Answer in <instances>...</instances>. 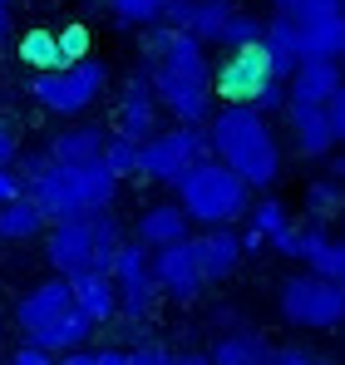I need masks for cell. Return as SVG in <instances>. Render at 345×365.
<instances>
[{"mask_svg": "<svg viewBox=\"0 0 345 365\" xmlns=\"http://www.w3.org/2000/svg\"><path fill=\"white\" fill-rule=\"evenodd\" d=\"M138 50L148 55V84H153V99L158 109H168L172 123H187V128H202L212 119V64L207 50L187 35V30H172V25H148L138 35Z\"/></svg>", "mask_w": 345, "mask_h": 365, "instance_id": "1", "label": "cell"}, {"mask_svg": "<svg viewBox=\"0 0 345 365\" xmlns=\"http://www.w3.org/2000/svg\"><path fill=\"white\" fill-rule=\"evenodd\" d=\"M202 128H207L212 158H217L227 173H237L252 192L277 187V178H282V143H277L272 123L262 119L257 109H247V104H222V109H212V119L202 123Z\"/></svg>", "mask_w": 345, "mask_h": 365, "instance_id": "2", "label": "cell"}, {"mask_svg": "<svg viewBox=\"0 0 345 365\" xmlns=\"http://www.w3.org/2000/svg\"><path fill=\"white\" fill-rule=\"evenodd\" d=\"M123 182L94 158V163H50L40 178L25 182V197L45 212V222H69L89 212H109Z\"/></svg>", "mask_w": 345, "mask_h": 365, "instance_id": "3", "label": "cell"}, {"mask_svg": "<svg viewBox=\"0 0 345 365\" xmlns=\"http://www.w3.org/2000/svg\"><path fill=\"white\" fill-rule=\"evenodd\" d=\"M172 202L182 207V217L192 222V227H232V222H242L247 217V207H252V187L227 173L217 158H202V163H192L182 178H172Z\"/></svg>", "mask_w": 345, "mask_h": 365, "instance_id": "4", "label": "cell"}, {"mask_svg": "<svg viewBox=\"0 0 345 365\" xmlns=\"http://www.w3.org/2000/svg\"><path fill=\"white\" fill-rule=\"evenodd\" d=\"M104 89H109V64L94 60V55L69 64V69H50V74H35V79H30V99H35L45 114H55V119H64V123L84 119V114L104 99Z\"/></svg>", "mask_w": 345, "mask_h": 365, "instance_id": "5", "label": "cell"}, {"mask_svg": "<svg viewBox=\"0 0 345 365\" xmlns=\"http://www.w3.org/2000/svg\"><path fill=\"white\" fill-rule=\"evenodd\" d=\"M277 316L296 331H341L345 326V287L316 277V272H291L277 287Z\"/></svg>", "mask_w": 345, "mask_h": 365, "instance_id": "6", "label": "cell"}, {"mask_svg": "<svg viewBox=\"0 0 345 365\" xmlns=\"http://www.w3.org/2000/svg\"><path fill=\"white\" fill-rule=\"evenodd\" d=\"M202 158H212V148H207V128L168 123V128H158L153 138L138 143V178L163 182V187H168L172 178H182V173H187L192 163H202Z\"/></svg>", "mask_w": 345, "mask_h": 365, "instance_id": "7", "label": "cell"}, {"mask_svg": "<svg viewBox=\"0 0 345 365\" xmlns=\"http://www.w3.org/2000/svg\"><path fill=\"white\" fill-rule=\"evenodd\" d=\"M109 282H114L118 297V316L123 321H148L153 306H158V287H153V272H148V247H138L133 237H123V247L109 262Z\"/></svg>", "mask_w": 345, "mask_h": 365, "instance_id": "8", "label": "cell"}, {"mask_svg": "<svg viewBox=\"0 0 345 365\" xmlns=\"http://www.w3.org/2000/svg\"><path fill=\"white\" fill-rule=\"evenodd\" d=\"M148 272H153L158 297H172V302H197V297L207 292L202 267H197V252H192V237L148 252Z\"/></svg>", "mask_w": 345, "mask_h": 365, "instance_id": "9", "label": "cell"}, {"mask_svg": "<svg viewBox=\"0 0 345 365\" xmlns=\"http://www.w3.org/2000/svg\"><path fill=\"white\" fill-rule=\"evenodd\" d=\"M45 262L55 277H84V272H99L94 262V232H89V217H69V222H50L45 227Z\"/></svg>", "mask_w": 345, "mask_h": 365, "instance_id": "10", "label": "cell"}, {"mask_svg": "<svg viewBox=\"0 0 345 365\" xmlns=\"http://www.w3.org/2000/svg\"><path fill=\"white\" fill-rule=\"evenodd\" d=\"M277 74H272V64L267 55L252 45V50H232L227 60L212 69V99H222V104H252L257 94H262V84H272Z\"/></svg>", "mask_w": 345, "mask_h": 365, "instance_id": "11", "label": "cell"}, {"mask_svg": "<svg viewBox=\"0 0 345 365\" xmlns=\"http://www.w3.org/2000/svg\"><path fill=\"white\" fill-rule=\"evenodd\" d=\"M158 99H153V84H148V69H133L128 79H123V89H118V114H114V133L123 138H133V143H143V138H153L158 133Z\"/></svg>", "mask_w": 345, "mask_h": 365, "instance_id": "12", "label": "cell"}, {"mask_svg": "<svg viewBox=\"0 0 345 365\" xmlns=\"http://www.w3.org/2000/svg\"><path fill=\"white\" fill-rule=\"evenodd\" d=\"M69 306H74L69 302V282L64 277H45V282H35V287L20 292V302H15L10 316H15V331L20 336H35L40 326H50L55 316H64Z\"/></svg>", "mask_w": 345, "mask_h": 365, "instance_id": "13", "label": "cell"}, {"mask_svg": "<svg viewBox=\"0 0 345 365\" xmlns=\"http://www.w3.org/2000/svg\"><path fill=\"white\" fill-rule=\"evenodd\" d=\"M341 84H345V74L336 60H301L287 79V104H316V109H326Z\"/></svg>", "mask_w": 345, "mask_h": 365, "instance_id": "14", "label": "cell"}, {"mask_svg": "<svg viewBox=\"0 0 345 365\" xmlns=\"http://www.w3.org/2000/svg\"><path fill=\"white\" fill-rule=\"evenodd\" d=\"M104 138H109L104 123L74 119V123H64V128H55L45 138V153H50V163H94L104 153Z\"/></svg>", "mask_w": 345, "mask_h": 365, "instance_id": "15", "label": "cell"}, {"mask_svg": "<svg viewBox=\"0 0 345 365\" xmlns=\"http://www.w3.org/2000/svg\"><path fill=\"white\" fill-rule=\"evenodd\" d=\"M282 114H287L291 143H296L301 158H331L336 153V133L326 123V109H316V104H287Z\"/></svg>", "mask_w": 345, "mask_h": 365, "instance_id": "16", "label": "cell"}, {"mask_svg": "<svg viewBox=\"0 0 345 365\" xmlns=\"http://www.w3.org/2000/svg\"><path fill=\"white\" fill-rule=\"evenodd\" d=\"M192 252H197V267H202V282L217 287L227 282L242 262V242H237V227H207L192 237Z\"/></svg>", "mask_w": 345, "mask_h": 365, "instance_id": "17", "label": "cell"}, {"mask_svg": "<svg viewBox=\"0 0 345 365\" xmlns=\"http://www.w3.org/2000/svg\"><path fill=\"white\" fill-rule=\"evenodd\" d=\"M182 237H192V222L182 217L177 202H153V207H143L138 222H133V242L148 247V252L172 247V242H182Z\"/></svg>", "mask_w": 345, "mask_h": 365, "instance_id": "18", "label": "cell"}, {"mask_svg": "<svg viewBox=\"0 0 345 365\" xmlns=\"http://www.w3.org/2000/svg\"><path fill=\"white\" fill-rule=\"evenodd\" d=\"M69 302H74V311H79L89 326H109V321L118 316V297H114L109 272H84V277H69Z\"/></svg>", "mask_w": 345, "mask_h": 365, "instance_id": "19", "label": "cell"}, {"mask_svg": "<svg viewBox=\"0 0 345 365\" xmlns=\"http://www.w3.org/2000/svg\"><path fill=\"white\" fill-rule=\"evenodd\" d=\"M202 356L207 365H272V341L262 331L237 326V331H222L212 341V351H202Z\"/></svg>", "mask_w": 345, "mask_h": 365, "instance_id": "20", "label": "cell"}, {"mask_svg": "<svg viewBox=\"0 0 345 365\" xmlns=\"http://www.w3.org/2000/svg\"><path fill=\"white\" fill-rule=\"evenodd\" d=\"M89 336H94V326L69 306L64 316H55L50 326H40V331H35V336H25V341H30V346H40L45 356H55V361H59V356H69V351H84V346H89Z\"/></svg>", "mask_w": 345, "mask_h": 365, "instance_id": "21", "label": "cell"}, {"mask_svg": "<svg viewBox=\"0 0 345 365\" xmlns=\"http://www.w3.org/2000/svg\"><path fill=\"white\" fill-rule=\"evenodd\" d=\"M257 50L267 55V64H272L277 79H291V69L301 64V30L272 15V20H262V40H257Z\"/></svg>", "mask_w": 345, "mask_h": 365, "instance_id": "22", "label": "cell"}, {"mask_svg": "<svg viewBox=\"0 0 345 365\" xmlns=\"http://www.w3.org/2000/svg\"><path fill=\"white\" fill-rule=\"evenodd\" d=\"M45 227L50 222L30 197H15L0 207V242H35V237H45Z\"/></svg>", "mask_w": 345, "mask_h": 365, "instance_id": "23", "label": "cell"}, {"mask_svg": "<svg viewBox=\"0 0 345 365\" xmlns=\"http://www.w3.org/2000/svg\"><path fill=\"white\" fill-rule=\"evenodd\" d=\"M301 207H306V222H336L345 217V187L336 178H311L306 192H301Z\"/></svg>", "mask_w": 345, "mask_h": 365, "instance_id": "24", "label": "cell"}, {"mask_svg": "<svg viewBox=\"0 0 345 365\" xmlns=\"http://www.w3.org/2000/svg\"><path fill=\"white\" fill-rule=\"evenodd\" d=\"M272 15L287 20L296 30H311L321 20H341L345 15V0H272Z\"/></svg>", "mask_w": 345, "mask_h": 365, "instance_id": "25", "label": "cell"}, {"mask_svg": "<svg viewBox=\"0 0 345 365\" xmlns=\"http://www.w3.org/2000/svg\"><path fill=\"white\" fill-rule=\"evenodd\" d=\"M341 55H345V15L301 30V60H336L341 64Z\"/></svg>", "mask_w": 345, "mask_h": 365, "instance_id": "26", "label": "cell"}, {"mask_svg": "<svg viewBox=\"0 0 345 365\" xmlns=\"http://www.w3.org/2000/svg\"><path fill=\"white\" fill-rule=\"evenodd\" d=\"M20 64H30L35 74H50L59 69V50H55V25H30L25 35H20Z\"/></svg>", "mask_w": 345, "mask_h": 365, "instance_id": "27", "label": "cell"}, {"mask_svg": "<svg viewBox=\"0 0 345 365\" xmlns=\"http://www.w3.org/2000/svg\"><path fill=\"white\" fill-rule=\"evenodd\" d=\"M55 50H59V69H69V64L89 60V55H94V30H89L84 20L59 25V30H55Z\"/></svg>", "mask_w": 345, "mask_h": 365, "instance_id": "28", "label": "cell"}, {"mask_svg": "<svg viewBox=\"0 0 345 365\" xmlns=\"http://www.w3.org/2000/svg\"><path fill=\"white\" fill-rule=\"evenodd\" d=\"M109 15L128 30H148V25H163V5L168 0H104Z\"/></svg>", "mask_w": 345, "mask_h": 365, "instance_id": "29", "label": "cell"}, {"mask_svg": "<svg viewBox=\"0 0 345 365\" xmlns=\"http://www.w3.org/2000/svg\"><path fill=\"white\" fill-rule=\"evenodd\" d=\"M242 222L272 242L282 227H291V212H287V202H282V197H262V202H252V207H247V217H242Z\"/></svg>", "mask_w": 345, "mask_h": 365, "instance_id": "30", "label": "cell"}, {"mask_svg": "<svg viewBox=\"0 0 345 365\" xmlns=\"http://www.w3.org/2000/svg\"><path fill=\"white\" fill-rule=\"evenodd\" d=\"M99 163H104L118 182H123V178H138V143H133V138H123V133H109V138H104Z\"/></svg>", "mask_w": 345, "mask_h": 365, "instance_id": "31", "label": "cell"}, {"mask_svg": "<svg viewBox=\"0 0 345 365\" xmlns=\"http://www.w3.org/2000/svg\"><path fill=\"white\" fill-rule=\"evenodd\" d=\"M257 40H262V20H257L252 10H232L227 25H222V35H217V45H222L227 55L232 50H252Z\"/></svg>", "mask_w": 345, "mask_h": 365, "instance_id": "32", "label": "cell"}, {"mask_svg": "<svg viewBox=\"0 0 345 365\" xmlns=\"http://www.w3.org/2000/svg\"><path fill=\"white\" fill-rule=\"evenodd\" d=\"M247 109H257L262 119L282 114V109H287V79H272V84H262V94H257V99H252Z\"/></svg>", "mask_w": 345, "mask_h": 365, "instance_id": "33", "label": "cell"}, {"mask_svg": "<svg viewBox=\"0 0 345 365\" xmlns=\"http://www.w3.org/2000/svg\"><path fill=\"white\" fill-rule=\"evenodd\" d=\"M272 365H321V356L311 346L291 341V346H272Z\"/></svg>", "mask_w": 345, "mask_h": 365, "instance_id": "34", "label": "cell"}, {"mask_svg": "<svg viewBox=\"0 0 345 365\" xmlns=\"http://www.w3.org/2000/svg\"><path fill=\"white\" fill-rule=\"evenodd\" d=\"M5 365H59V361H55V356H45L40 346H30V341H20V346H15V351L5 356Z\"/></svg>", "mask_w": 345, "mask_h": 365, "instance_id": "35", "label": "cell"}, {"mask_svg": "<svg viewBox=\"0 0 345 365\" xmlns=\"http://www.w3.org/2000/svg\"><path fill=\"white\" fill-rule=\"evenodd\" d=\"M326 123H331V133H336V143H345V84L331 94V104H326Z\"/></svg>", "mask_w": 345, "mask_h": 365, "instance_id": "36", "label": "cell"}, {"mask_svg": "<svg viewBox=\"0 0 345 365\" xmlns=\"http://www.w3.org/2000/svg\"><path fill=\"white\" fill-rule=\"evenodd\" d=\"M15 158H20V133L0 119V168H15Z\"/></svg>", "mask_w": 345, "mask_h": 365, "instance_id": "37", "label": "cell"}, {"mask_svg": "<svg viewBox=\"0 0 345 365\" xmlns=\"http://www.w3.org/2000/svg\"><path fill=\"white\" fill-rule=\"evenodd\" d=\"M163 361H168V351L158 341H143L138 351H128V365H163Z\"/></svg>", "mask_w": 345, "mask_h": 365, "instance_id": "38", "label": "cell"}, {"mask_svg": "<svg viewBox=\"0 0 345 365\" xmlns=\"http://www.w3.org/2000/svg\"><path fill=\"white\" fill-rule=\"evenodd\" d=\"M15 197H25V187H20V178H15V168H0V207L15 202Z\"/></svg>", "mask_w": 345, "mask_h": 365, "instance_id": "39", "label": "cell"}, {"mask_svg": "<svg viewBox=\"0 0 345 365\" xmlns=\"http://www.w3.org/2000/svg\"><path fill=\"white\" fill-rule=\"evenodd\" d=\"M267 247H277L282 257H291V262H296V222H291V227H282V232H277Z\"/></svg>", "mask_w": 345, "mask_h": 365, "instance_id": "40", "label": "cell"}, {"mask_svg": "<svg viewBox=\"0 0 345 365\" xmlns=\"http://www.w3.org/2000/svg\"><path fill=\"white\" fill-rule=\"evenodd\" d=\"M163 365H207V356H202V351H168Z\"/></svg>", "mask_w": 345, "mask_h": 365, "instance_id": "41", "label": "cell"}, {"mask_svg": "<svg viewBox=\"0 0 345 365\" xmlns=\"http://www.w3.org/2000/svg\"><path fill=\"white\" fill-rule=\"evenodd\" d=\"M94 365H128V351H118V346H109V351H94Z\"/></svg>", "mask_w": 345, "mask_h": 365, "instance_id": "42", "label": "cell"}, {"mask_svg": "<svg viewBox=\"0 0 345 365\" xmlns=\"http://www.w3.org/2000/svg\"><path fill=\"white\" fill-rule=\"evenodd\" d=\"M15 40V20H10V5H0V50Z\"/></svg>", "mask_w": 345, "mask_h": 365, "instance_id": "43", "label": "cell"}, {"mask_svg": "<svg viewBox=\"0 0 345 365\" xmlns=\"http://www.w3.org/2000/svg\"><path fill=\"white\" fill-rule=\"evenodd\" d=\"M59 365H94V351L84 346V351H69V356H59Z\"/></svg>", "mask_w": 345, "mask_h": 365, "instance_id": "44", "label": "cell"}, {"mask_svg": "<svg viewBox=\"0 0 345 365\" xmlns=\"http://www.w3.org/2000/svg\"><path fill=\"white\" fill-rule=\"evenodd\" d=\"M331 178L345 187V153H331Z\"/></svg>", "mask_w": 345, "mask_h": 365, "instance_id": "45", "label": "cell"}, {"mask_svg": "<svg viewBox=\"0 0 345 365\" xmlns=\"http://www.w3.org/2000/svg\"><path fill=\"white\" fill-rule=\"evenodd\" d=\"M321 365H341V361H326V356H321Z\"/></svg>", "mask_w": 345, "mask_h": 365, "instance_id": "46", "label": "cell"}, {"mask_svg": "<svg viewBox=\"0 0 345 365\" xmlns=\"http://www.w3.org/2000/svg\"><path fill=\"white\" fill-rule=\"evenodd\" d=\"M0 5H10V0H0Z\"/></svg>", "mask_w": 345, "mask_h": 365, "instance_id": "47", "label": "cell"}, {"mask_svg": "<svg viewBox=\"0 0 345 365\" xmlns=\"http://www.w3.org/2000/svg\"><path fill=\"white\" fill-rule=\"evenodd\" d=\"M0 326H5V316H0Z\"/></svg>", "mask_w": 345, "mask_h": 365, "instance_id": "48", "label": "cell"}, {"mask_svg": "<svg viewBox=\"0 0 345 365\" xmlns=\"http://www.w3.org/2000/svg\"><path fill=\"white\" fill-rule=\"evenodd\" d=\"M341 74H345V64H341Z\"/></svg>", "mask_w": 345, "mask_h": 365, "instance_id": "49", "label": "cell"}, {"mask_svg": "<svg viewBox=\"0 0 345 365\" xmlns=\"http://www.w3.org/2000/svg\"><path fill=\"white\" fill-rule=\"evenodd\" d=\"M341 64H345V55H341Z\"/></svg>", "mask_w": 345, "mask_h": 365, "instance_id": "50", "label": "cell"}, {"mask_svg": "<svg viewBox=\"0 0 345 365\" xmlns=\"http://www.w3.org/2000/svg\"><path fill=\"white\" fill-rule=\"evenodd\" d=\"M341 242H345V237H341Z\"/></svg>", "mask_w": 345, "mask_h": 365, "instance_id": "51", "label": "cell"}]
</instances>
